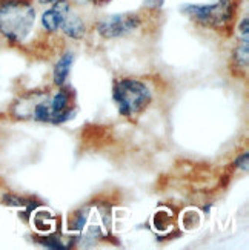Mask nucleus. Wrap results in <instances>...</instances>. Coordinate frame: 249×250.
<instances>
[{"mask_svg":"<svg viewBox=\"0 0 249 250\" xmlns=\"http://www.w3.org/2000/svg\"><path fill=\"white\" fill-rule=\"evenodd\" d=\"M142 19L136 13H122V14H113L106 16L97 23V32L105 37V39H115V37H123L129 32L136 31Z\"/></svg>","mask_w":249,"mask_h":250,"instance_id":"nucleus-4","label":"nucleus"},{"mask_svg":"<svg viewBox=\"0 0 249 250\" xmlns=\"http://www.w3.org/2000/svg\"><path fill=\"white\" fill-rule=\"evenodd\" d=\"M240 31L243 34V39H248L249 36V23H248V19H243V21H240Z\"/></svg>","mask_w":249,"mask_h":250,"instance_id":"nucleus-11","label":"nucleus"},{"mask_svg":"<svg viewBox=\"0 0 249 250\" xmlns=\"http://www.w3.org/2000/svg\"><path fill=\"white\" fill-rule=\"evenodd\" d=\"M163 2H165V0H146L145 6H148L151 9H157V8H160L161 5H163Z\"/></svg>","mask_w":249,"mask_h":250,"instance_id":"nucleus-9","label":"nucleus"},{"mask_svg":"<svg viewBox=\"0 0 249 250\" xmlns=\"http://www.w3.org/2000/svg\"><path fill=\"white\" fill-rule=\"evenodd\" d=\"M63 32H65V36H68L71 39H82L85 36V32H86V26L83 23V20L79 17V16H75V14H68V17L65 19L63 21V25L60 28Z\"/></svg>","mask_w":249,"mask_h":250,"instance_id":"nucleus-6","label":"nucleus"},{"mask_svg":"<svg viewBox=\"0 0 249 250\" xmlns=\"http://www.w3.org/2000/svg\"><path fill=\"white\" fill-rule=\"evenodd\" d=\"M92 2H99V0H92Z\"/></svg>","mask_w":249,"mask_h":250,"instance_id":"nucleus-13","label":"nucleus"},{"mask_svg":"<svg viewBox=\"0 0 249 250\" xmlns=\"http://www.w3.org/2000/svg\"><path fill=\"white\" fill-rule=\"evenodd\" d=\"M248 59H249V43L248 39H243V42L234 51V63L239 68H246Z\"/></svg>","mask_w":249,"mask_h":250,"instance_id":"nucleus-8","label":"nucleus"},{"mask_svg":"<svg viewBox=\"0 0 249 250\" xmlns=\"http://www.w3.org/2000/svg\"><path fill=\"white\" fill-rule=\"evenodd\" d=\"M36 23V9L29 0H0V36L11 43L23 42Z\"/></svg>","mask_w":249,"mask_h":250,"instance_id":"nucleus-1","label":"nucleus"},{"mask_svg":"<svg viewBox=\"0 0 249 250\" xmlns=\"http://www.w3.org/2000/svg\"><path fill=\"white\" fill-rule=\"evenodd\" d=\"M181 13L194 23L209 29H223L231 25L235 14L234 0H215L212 3H188L181 6Z\"/></svg>","mask_w":249,"mask_h":250,"instance_id":"nucleus-2","label":"nucleus"},{"mask_svg":"<svg viewBox=\"0 0 249 250\" xmlns=\"http://www.w3.org/2000/svg\"><path fill=\"white\" fill-rule=\"evenodd\" d=\"M43 5H52V3H59V2H67V0H39Z\"/></svg>","mask_w":249,"mask_h":250,"instance_id":"nucleus-12","label":"nucleus"},{"mask_svg":"<svg viewBox=\"0 0 249 250\" xmlns=\"http://www.w3.org/2000/svg\"><path fill=\"white\" fill-rule=\"evenodd\" d=\"M248 154H243V157H239V160H237V163L235 165L239 166V167H242L243 170H248Z\"/></svg>","mask_w":249,"mask_h":250,"instance_id":"nucleus-10","label":"nucleus"},{"mask_svg":"<svg viewBox=\"0 0 249 250\" xmlns=\"http://www.w3.org/2000/svg\"><path fill=\"white\" fill-rule=\"evenodd\" d=\"M71 13V6L68 2L52 3V6L42 14V26L48 32H56L62 28L65 19Z\"/></svg>","mask_w":249,"mask_h":250,"instance_id":"nucleus-5","label":"nucleus"},{"mask_svg":"<svg viewBox=\"0 0 249 250\" xmlns=\"http://www.w3.org/2000/svg\"><path fill=\"white\" fill-rule=\"evenodd\" d=\"M72 63H74V54L72 52H67L63 54L60 57V60L57 62L56 68H54V83L57 86H63L65 82H67L69 71L72 68Z\"/></svg>","mask_w":249,"mask_h":250,"instance_id":"nucleus-7","label":"nucleus"},{"mask_svg":"<svg viewBox=\"0 0 249 250\" xmlns=\"http://www.w3.org/2000/svg\"><path fill=\"white\" fill-rule=\"evenodd\" d=\"M113 97L118 107V112L128 118H133L143 112L153 100L148 86L134 79H122L115 82Z\"/></svg>","mask_w":249,"mask_h":250,"instance_id":"nucleus-3","label":"nucleus"}]
</instances>
